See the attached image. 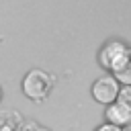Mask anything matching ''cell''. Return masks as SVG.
I'll return each mask as SVG.
<instances>
[{
    "mask_svg": "<svg viewBox=\"0 0 131 131\" xmlns=\"http://www.w3.org/2000/svg\"><path fill=\"white\" fill-rule=\"evenodd\" d=\"M117 100L131 108V84H129V86L123 84V88H119V96H117Z\"/></svg>",
    "mask_w": 131,
    "mask_h": 131,
    "instance_id": "obj_7",
    "label": "cell"
},
{
    "mask_svg": "<svg viewBox=\"0 0 131 131\" xmlns=\"http://www.w3.org/2000/svg\"><path fill=\"white\" fill-rule=\"evenodd\" d=\"M129 53H131V49H129L123 41L113 39V41H106V43L102 45V49H100V55H98V57H100V63H102L104 68H108V70L117 72V70L127 61Z\"/></svg>",
    "mask_w": 131,
    "mask_h": 131,
    "instance_id": "obj_2",
    "label": "cell"
},
{
    "mask_svg": "<svg viewBox=\"0 0 131 131\" xmlns=\"http://www.w3.org/2000/svg\"><path fill=\"white\" fill-rule=\"evenodd\" d=\"M51 90V76L39 68H33L25 74L23 78V92L33 98V100H41L49 94Z\"/></svg>",
    "mask_w": 131,
    "mask_h": 131,
    "instance_id": "obj_1",
    "label": "cell"
},
{
    "mask_svg": "<svg viewBox=\"0 0 131 131\" xmlns=\"http://www.w3.org/2000/svg\"><path fill=\"white\" fill-rule=\"evenodd\" d=\"M18 129H20V115L10 108L0 111V131H18Z\"/></svg>",
    "mask_w": 131,
    "mask_h": 131,
    "instance_id": "obj_5",
    "label": "cell"
},
{
    "mask_svg": "<svg viewBox=\"0 0 131 131\" xmlns=\"http://www.w3.org/2000/svg\"><path fill=\"white\" fill-rule=\"evenodd\" d=\"M119 82H125V86H129L131 84V53H129V57H127V61L113 74Z\"/></svg>",
    "mask_w": 131,
    "mask_h": 131,
    "instance_id": "obj_6",
    "label": "cell"
},
{
    "mask_svg": "<svg viewBox=\"0 0 131 131\" xmlns=\"http://www.w3.org/2000/svg\"><path fill=\"white\" fill-rule=\"evenodd\" d=\"M96 131H123V127L113 125V123H102V125H98V127H96Z\"/></svg>",
    "mask_w": 131,
    "mask_h": 131,
    "instance_id": "obj_9",
    "label": "cell"
},
{
    "mask_svg": "<svg viewBox=\"0 0 131 131\" xmlns=\"http://www.w3.org/2000/svg\"><path fill=\"white\" fill-rule=\"evenodd\" d=\"M92 96L98 100V102H104V104H111L117 100L119 96V80L113 76V74H102L94 80L92 84Z\"/></svg>",
    "mask_w": 131,
    "mask_h": 131,
    "instance_id": "obj_3",
    "label": "cell"
},
{
    "mask_svg": "<svg viewBox=\"0 0 131 131\" xmlns=\"http://www.w3.org/2000/svg\"><path fill=\"white\" fill-rule=\"evenodd\" d=\"M0 98H2V88H0Z\"/></svg>",
    "mask_w": 131,
    "mask_h": 131,
    "instance_id": "obj_10",
    "label": "cell"
},
{
    "mask_svg": "<svg viewBox=\"0 0 131 131\" xmlns=\"http://www.w3.org/2000/svg\"><path fill=\"white\" fill-rule=\"evenodd\" d=\"M18 131H49V129L41 127V125L35 123V121H27V123H20V129H18Z\"/></svg>",
    "mask_w": 131,
    "mask_h": 131,
    "instance_id": "obj_8",
    "label": "cell"
},
{
    "mask_svg": "<svg viewBox=\"0 0 131 131\" xmlns=\"http://www.w3.org/2000/svg\"><path fill=\"white\" fill-rule=\"evenodd\" d=\"M131 121V108L125 106L123 102L115 100L111 104H106V123H113V125H127Z\"/></svg>",
    "mask_w": 131,
    "mask_h": 131,
    "instance_id": "obj_4",
    "label": "cell"
}]
</instances>
